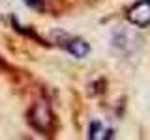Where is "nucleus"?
<instances>
[{
  "mask_svg": "<svg viewBox=\"0 0 150 140\" xmlns=\"http://www.w3.org/2000/svg\"><path fill=\"white\" fill-rule=\"evenodd\" d=\"M28 123L41 134H49L54 131V114L45 99H38L32 105L30 112H28Z\"/></svg>",
  "mask_w": 150,
  "mask_h": 140,
  "instance_id": "1",
  "label": "nucleus"
},
{
  "mask_svg": "<svg viewBox=\"0 0 150 140\" xmlns=\"http://www.w3.org/2000/svg\"><path fill=\"white\" fill-rule=\"evenodd\" d=\"M62 47L68 50L69 54H73L75 58H84V56L90 52L88 43L84 39H79V37H68V36H64Z\"/></svg>",
  "mask_w": 150,
  "mask_h": 140,
  "instance_id": "3",
  "label": "nucleus"
},
{
  "mask_svg": "<svg viewBox=\"0 0 150 140\" xmlns=\"http://www.w3.org/2000/svg\"><path fill=\"white\" fill-rule=\"evenodd\" d=\"M128 21L139 28L150 26V0H139L128 9Z\"/></svg>",
  "mask_w": 150,
  "mask_h": 140,
  "instance_id": "2",
  "label": "nucleus"
},
{
  "mask_svg": "<svg viewBox=\"0 0 150 140\" xmlns=\"http://www.w3.org/2000/svg\"><path fill=\"white\" fill-rule=\"evenodd\" d=\"M25 2L28 4V6H32V8H38L41 2H43V0H25Z\"/></svg>",
  "mask_w": 150,
  "mask_h": 140,
  "instance_id": "4",
  "label": "nucleus"
}]
</instances>
